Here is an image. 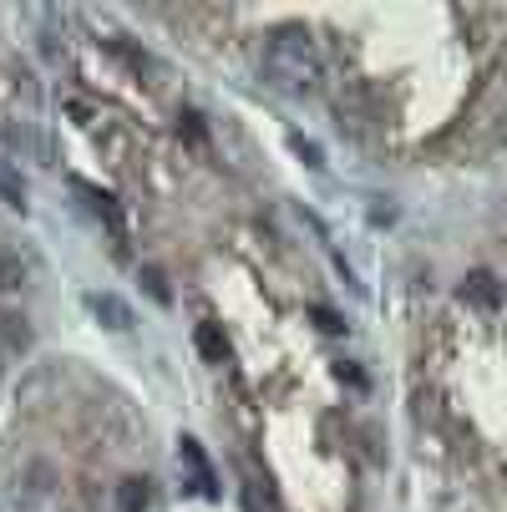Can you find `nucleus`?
<instances>
[{
	"mask_svg": "<svg viewBox=\"0 0 507 512\" xmlns=\"http://www.w3.org/2000/svg\"><path fill=\"white\" fill-rule=\"evenodd\" d=\"M137 279H142V295H148L153 305H163V310L173 305V284H168V274H163L158 264H142V274H137Z\"/></svg>",
	"mask_w": 507,
	"mask_h": 512,
	"instance_id": "nucleus-9",
	"label": "nucleus"
},
{
	"mask_svg": "<svg viewBox=\"0 0 507 512\" xmlns=\"http://www.w3.org/2000/svg\"><path fill=\"white\" fill-rule=\"evenodd\" d=\"M457 295H462V305H472V310L492 315V310H502V279H497V274H487V269H472V274L457 284Z\"/></svg>",
	"mask_w": 507,
	"mask_h": 512,
	"instance_id": "nucleus-2",
	"label": "nucleus"
},
{
	"mask_svg": "<svg viewBox=\"0 0 507 512\" xmlns=\"http://www.w3.org/2000/svg\"><path fill=\"white\" fill-rule=\"evenodd\" d=\"M193 345H198V355H203L208 365H224V355H229V335H224L219 325H213V320H198Z\"/></svg>",
	"mask_w": 507,
	"mask_h": 512,
	"instance_id": "nucleus-5",
	"label": "nucleus"
},
{
	"mask_svg": "<svg viewBox=\"0 0 507 512\" xmlns=\"http://www.w3.org/2000/svg\"><path fill=\"white\" fill-rule=\"evenodd\" d=\"M335 376H340L345 386H355V391H366V371H360V365H350V360L335 365Z\"/></svg>",
	"mask_w": 507,
	"mask_h": 512,
	"instance_id": "nucleus-18",
	"label": "nucleus"
},
{
	"mask_svg": "<svg viewBox=\"0 0 507 512\" xmlns=\"http://www.w3.org/2000/svg\"><path fill=\"white\" fill-rule=\"evenodd\" d=\"M310 320H315V325H320L325 335H340V330H345V320H340V315H335L330 305H315V310H310Z\"/></svg>",
	"mask_w": 507,
	"mask_h": 512,
	"instance_id": "nucleus-16",
	"label": "nucleus"
},
{
	"mask_svg": "<svg viewBox=\"0 0 507 512\" xmlns=\"http://www.w3.org/2000/svg\"><path fill=\"white\" fill-rule=\"evenodd\" d=\"M31 345V325L21 310H0V350H26Z\"/></svg>",
	"mask_w": 507,
	"mask_h": 512,
	"instance_id": "nucleus-8",
	"label": "nucleus"
},
{
	"mask_svg": "<svg viewBox=\"0 0 507 512\" xmlns=\"http://www.w3.org/2000/svg\"><path fill=\"white\" fill-rule=\"evenodd\" d=\"M77 193L87 198V208L102 218V224L117 234V239H127V218H122V208H117V198H107L102 188H92V183H77Z\"/></svg>",
	"mask_w": 507,
	"mask_h": 512,
	"instance_id": "nucleus-3",
	"label": "nucleus"
},
{
	"mask_svg": "<svg viewBox=\"0 0 507 512\" xmlns=\"http://www.w3.org/2000/svg\"><path fill=\"white\" fill-rule=\"evenodd\" d=\"M21 279H26L21 259H11V254H0V289H16Z\"/></svg>",
	"mask_w": 507,
	"mask_h": 512,
	"instance_id": "nucleus-15",
	"label": "nucleus"
},
{
	"mask_svg": "<svg viewBox=\"0 0 507 512\" xmlns=\"http://www.w3.org/2000/svg\"><path fill=\"white\" fill-rule=\"evenodd\" d=\"M153 507V487H148V477H127V482H117V512H148Z\"/></svg>",
	"mask_w": 507,
	"mask_h": 512,
	"instance_id": "nucleus-6",
	"label": "nucleus"
},
{
	"mask_svg": "<svg viewBox=\"0 0 507 512\" xmlns=\"http://www.w3.org/2000/svg\"><path fill=\"white\" fill-rule=\"evenodd\" d=\"M340 112H345L355 127H371V122L381 117V112H376V97H371L366 87H360V82H350V87L340 92Z\"/></svg>",
	"mask_w": 507,
	"mask_h": 512,
	"instance_id": "nucleus-4",
	"label": "nucleus"
},
{
	"mask_svg": "<svg viewBox=\"0 0 507 512\" xmlns=\"http://www.w3.org/2000/svg\"><path fill=\"white\" fill-rule=\"evenodd\" d=\"M92 310L102 315V325H107V330H127V325H132V305H127V300H117V295H97V300H92Z\"/></svg>",
	"mask_w": 507,
	"mask_h": 512,
	"instance_id": "nucleus-11",
	"label": "nucleus"
},
{
	"mask_svg": "<svg viewBox=\"0 0 507 512\" xmlns=\"http://www.w3.org/2000/svg\"><path fill=\"white\" fill-rule=\"evenodd\" d=\"M264 77L284 92H315L325 77V56L315 46V36L305 31H279L264 46Z\"/></svg>",
	"mask_w": 507,
	"mask_h": 512,
	"instance_id": "nucleus-1",
	"label": "nucleus"
},
{
	"mask_svg": "<svg viewBox=\"0 0 507 512\" xmlns=\"http://www.w3.org/2000/svg\"><path fill=\"white\" fill-rule=\"evenodd\" d=\"M178 452H183V462L193 467V482H198V492H203V497L219 492V487H213V467H208V457L198 452V442H188V436H183V447H178Z\"/></svg>",
	"mask_w": 507,
	"mask_h": 512,
	"instance_id": "nucleus-10",
	"label": "nucleus"
},
{
	"mask_svg": "<svg viewBox=\"0 0 507 512\" xmlns=\"http://www.w3.org/2000/svg\"><path fill=\"white\" fill-rule=\"evenodd\" d=\"M6 142L16 153H31V158H41V163H51V142L36 132V127H26V122H16L11 132H6Z\"/></svg>",
	"mask_w": 507,
	"mask_h": 512,
	"instance_id": "nucleus-7",
	"label": "nucleus"
},
{
	"mask_svg": "<svg viewBox=\"0 0 507 512\" xmlns=\"http://www.w3.org/2000/svg\"><path fill=\"white\" fill-rule=\"evenodd\" d=\"M0 203H6V208H26V183H21V173L6 168V163H0Z\"/></svg>",
	"mask_w": 507,
	"mask_h": 512,
	"instance_id": "nucleus-13",
	"label": "nucleus"
},
{
	"mask_svg": "<svg viewBox=\"0 0 507 512\" xmlns=\"http://www.w3.org/2000/svg\"><path fill=\"white\" fill-rule=\"evenodd\" d=\"M178 132L193 142V148H208V127H203V117H198V112H183V117H178Z\"/></svg>",
	"mask_w": 507,
	"mask_h": 512,
	"instance_id": "nucleus-14",
	"label": "nucleus"
},
{
	"mask_svg": "<svg viewBox=\"0 0 507 512\" xmlns=\"http://www.w3.org/2000/svg\"><path fill=\"white\" fill-rule=\"evenodd\" d=\"M244 507L249 512H279V497H274V487L264 477H249L244 482Z\"/></svg>",
	"mask_w": 507,
	"mask_h": 512,
	"instance_id": "nucleus-12",
	"label": "nucleus"
},
{
	"mask_svg": "<svg viewBox=\"0 0 507 512\" xmlns=\"http://www.w3.org/2000/svg\"><path fill=\"white\" fill-rule=\"evenodd\" d=\"M26 487H31V492H46V487H51V467H46V462H31V467H26Z\"/></svg>",
	"mask_w": 507,
	"mask_h": 512,
	"instance_id": "nucleus-17",
	"label": "nucleus"
}]
</instances>
